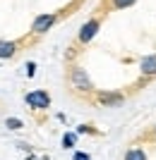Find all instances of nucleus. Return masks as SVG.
I'll list each match as a JSON object with an SVG mask.
<instances>
[{"instance_id": "obj_1", "label": "nucleus", "mask_w": 156, "mask_h": 160, "mask_svg": "<svg viewBox=\"0 0 156 160\" xmlns=\"http://www.w3.org/2000/svg\"><path fill=\"white\" fill-rule=\"evenodd\" d=\"M55 19H58L55 14H41V17H36V19H34V24H31V31H34V33H46L48 29L55 24Z\"/></svg>"}, {"instance_id": "obj_2", "label": "nucleus", "mask_w": 156, "mask_h": 160, "mask_svg": "<svg viewBox=\"0 0 156 160\" xmlns=\"http://www.w3.org/2000/svg\"><path fill=\"white\" fill-rule=\"evenodd\" d=\"M27 103L31 108H48L51 105V96L46 91H31V93H27Z\"/></svg>"}, {"instance_id": "obj_3", "label": "nucleus", "mask_w": 156, "mask_h": 160, "mask_svg": "<svg viewBox=\"0 0 156 160\" xmlns=\"http://www.w3.org/2000/svg\"><path fill=\"white\" fill-rule=\"evenodd\" d=\"M99 19H91V22H87L84 27H82V31H79V41L82 43H87V41H91L96 36V31H99Z\"/></svg>"}, {"instance_id": "obj_4", "label": "nucleus", "mask_w": 156, "mask_h": 160, "mask_svg": "<svg viewBox=\"0 0 156 160\" xmlns=\"http://www.w3.org/2000/svg\"><path fill=\"white\" fill-rule=\"evenodd\" d=\"M72 84L77 88H84V91H91V81L87 79V74L82 69H72Z\"/></svg>"}, {"instance_id": "obj_5", "label": "nucleus", "mask_w": 156, "mask_h": 160, "mask_svg": "<svg viewBox=\"0 0 156 160\" xmlns=\"http://www.w3.org/2000/svg\"><path fill=\"white\" fill-rule=\"evenodd\" d=\"M142 72L147 74V77H154L156 74V55H147L142 60Z\"/></svg>"}, {"instance_id": "obj_6", "label": "nucleus", "mask_w": 156, "mask_h": 160, "mask_svg": "<svg viewBox=\"0 0 156 160\" xmlns=\"http://www.w3.org/2000/svg\"><path fill=\"white\" fill-rule=\"evenodd\" d=\"M99 103H101V105H120L122 96H118V93H99Z\"/></svg>"}, {"instance_id": "obj_7", "label": "nucleus", "mask_w": 156, "mask_h": 160, "mask_svg": "<svg viewBox=\"0 0 156 160\" xmlns=\"http://www.w3.org/2000/svg\"><path fill=\"white\" fill-rule=\"evenodd\" d=\"M17 50V43L12 41H0V58H12Z\"/></svg>"}, {"instance_id": "obj_8", "label": "nucleus", "mask_w": 156, "mask_h": 160, "mask_svg": "<svg viewBox=\"0 0 156 160\" xmlns=\"http://www.w3.org/2000/svg\"><path fill=\"white\" fill-rule=\"evenodd\" d=\"M125 160H147V153H144L142 148H132V151H127Z\"/></svg>"}, {"instance_id": "obj_9", "label": "nucleus", "mask_w": 156, "mask_h": 160, "mask_svg": "<svg viewBox=\"0 0 156 160\" xmlns=\"http://www.w3.org/2000/svg\"><path fill=\"white\" fill-rule=\"evenodd\" d=\"M135 2V0H113V7H118V10H122V7H130Z\"/></svg>"}, {"instance_id": "obj_10", "label": "nucleus", "mask_w": 156, "mask_h": 160, "mask_svg": "<svg viewBox=\"0 0 156 160\" xmlns=\"http://www.w3.org/2000/svg\"><path fill=\"white\" fill-rule=\"evenodd\" d=\"M5 127H10V129H19V127H22V122L17 120V117H10V120L5 122Z\"/></svg>"}, {"instance_id": "obj_11", "label": "nucleus", "mask_w": 156, "mask_h": 160, "mask_svg": "<svg viewBox=\"0 0 156 160\" xmlns=\"http://www.w3.org/2000/svg\"><path fill=\"white\" fill-rule=\"evenodd\" d=\"M62 143H65V148H70L72 143H75V134H67V136L62 139Z\"/></svg>"}, {"instance_id": "obj_12", "label": "nucleus", "mask_w": 156, "mask_h": 160, "mask_svg": "<svg viewBox=\"0 0 156 160\" xmlns=\"http://www.w3.org/2000/svg\"><path fill=\"white\" fill-rule=\"evenodd\" d=\"M75 160H91L87 153H75Z\"/></svg>"}]
</instances>
